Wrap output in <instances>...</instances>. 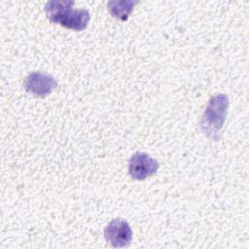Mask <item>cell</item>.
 <instances>
[{"label": "cell", "mask_w": 249, "mask_h": 249, "mask_svg": "<svg viewBox=\"0 0 249 249\" xmlns=\"http://www.w3.org/2000/svg\"><path fill=\"white\" fill-rule=\"evenodd\" d=\"M106 240L116 248L127 246L132 238V231L128 223L123 219L112 220L104 230Z\"/></svg>", "instance_id": "cell-4"}, {"label": "cell", "mask_w": 249, "mask_h": 249, "mask_svg": "<svg viewBox=\"0 0 249 249\" xmlns=\"http://www.w3.org/2000/svg\"><path fill=\"white\" fill-rule=\"evenodd\" d=\"M158 169L159 161L145 153H134L129 159L128 172L134 180H145L154 175Z\"/></svg>", "instance_id": "cell-3"}, {"label": "cell", "mask_w": 249, "mask_h": 249, "mask_svg": "<svg viewBox=\"0 0 249 249\" xmlns=\"http://www.w3.org/2000/svg\"><path fill=\"white\" fill-rule=\"evenodd\" d=\"M26 91L38 97H45L53 92L56 88L57 82L49 74L42 72H32L24 80L23 83Z\"/></svg>", "instance_id": "cell-5"}, {"label": "cell", "mask_w": 249, "mask_h": 249, "mask_svg": "<svg viewBox=\"0 0 249 249\" xmlns=\"http://www.w3.org/2000/svg\"><path fill=\"white\" fill-rule=\"evenodd\" d=\"M137 4V1L131 0H123V1H109L107 4L108 11L112 17L125 21L130 13L132 12L134 6Z\"/></svg>", "instance_id": "cell-6"}, {"label": "cell", "mask_w": 249, "mask_h": 249, "mask_svg": "<svg viewBox=\"0 0 249 249\" xmlns=\"http://www.w3.org/2000/svg\"><path fill=\"white\" fill-rule=\"evenodd\" d=\"M229 107V98L226 94H217L212 96L201 119V130L211 139L217 140L224 126L227 111Z\"/></svg>", "instance_id": "cell-2"}, {"label": "cell", "mask_w": 249, "mask_h": 249, "mask_svg": "<svg viewBox=\"0 0 249 249\" xmlns=\"http://www.w3.org/2000/svg\"><path fill=\"white\" fill-rule=\"evenodd\" d=\"M74 3L72 0H51L47 2L45 12L52 22L82 31L88 26L90 15L86 9H74Z\"/></svg>", "instance_id": "cell-1"}]
</instances>
